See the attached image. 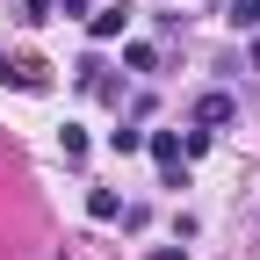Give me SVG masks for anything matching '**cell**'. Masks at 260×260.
Returning <instances> with one entry per match:
<instances>
[{
  "label": "cell",
  "instance_id": "7",
  "mask_svg": "<svg viewBox=\"0 0 260 260\" xmlns=\"http://www.w3.org/2000/svg\"><path fill=\"white\" fill-rule=\"evenodd\" d=\"M145 260H188V253H181V246H152Z\"/></svg>",
  "mask_w": 260,
  "mask_h": 260
},
{
  "label": "cell",
  "instance_id": "6",
  "mask_svg": "<svg viewBox=\"0 0 260 260\" xmlns=\"http://www.w3.org/2000/svg\"><path fill=\"white\" fill-rule=\"evenodd\" d=\"M232 22H239V29H260V0H239V8H232Z\"/></svg>",
  "mask_w": 260,
  "mask_h": 260
},
{
  "label": "cell",
  "instance_id": "4",
  "mask_svg": "<svg viewBox=\"0 0 260 260\" xmlns=\"http://www.w3.org/2000/svg\"><path fill=\"white\" fill-rule=\"evenodd\" d=\"M87 217H102V224H109V217H123V203H116V188H94V195H87Z\"/></svg>",
  "mask_w": 260,
  "mask_h": 260
},
{
  "label": "cell",
  "instance_id": "2",
  "mask_svg": "<svg viewBox=\"0 0 260 260\" xmlns=\"http://www.w3.org/2000/svg\"><path fill=\"white\" fill-rule=\"evenodd\" d=\"M232 116H239V102H232V94H203V102H195V123H203V130H224Z\"/></svg>",
  "mask_w": 260,
  "mask_h": 260
},
{
  "label": "cell",
  "instance_id": "3",
  "mask_svg": "<svg viewBox=\"0 0 260 260\" xmlns=\"http://www.w3.org/2000/svg\"><path fill=\"white\" fill-rule=\"evenodd\" d=\"M123 22H130V8H102V15H87V29H94V37H123Z\"/></svg>",
  "mask_w": 260,
  "mask_h": 260
},
{
  "label": "cell",
  "instance_id": "1",
  "mask_svg": "<svg viewBox=\"0 0 260 260\" xmlns=\"http://www.w3.org/2000/svg\"><path fill=\"white\" fill-rule=\"evenodd\" d=\"M145 145H152V159H159V174H167V188H181V174H188V167H181V138H174V130H152Z\"/></svg>",
  "mask_w": 260,
  "mask_h": 260
},
{
  "label": "cell",
  "instance_id": "5",
  "mask_svg": "<svg viewBox=\"0 0 260 260\" xmlns=\"http://www.w3.org/2000/svg\"><path fill=\"white\" fill-rule=\"evenodd\" d=\"M109 152H123V159L145 152V130H109Z\"/></svg>",
  "mask_w": 260,
  "mask_h": 260
}]
</instances>
